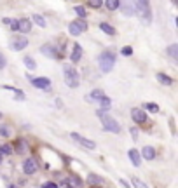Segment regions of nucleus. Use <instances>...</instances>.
<instances>
[{
	"instance_id": "5701e85b",
	"label": "nucleus",
	"mask_w": 178,
	"mask_h": 188,
	"mask_svg": "<svg viewBox=\"0 0 178 188\" xmlns=\"http://www.w3.org/2000/svg\"><path fill=\"white\" fill-rule=\"evenodd\" d=\"M168 54H169L173 59L178 58V45H176V44H173V45H169V47H168Z\"/></svg>"
},
{
	"instance_id": "cd10ccee",
	"label": "nucleus",
	"mask_w": 178,
	"mask_h": 188,
	"mask_svg": "<svg viewBox=\"0 0 178 188\" xmlns=\"http://www.w3.org/2000/svg\"><path fill=\"white\" fill-rule=\"evenodd\" d=\"M0 136H4V138H9L11 136V129L4 125V124H0Z\"/></svg>"
},
{
	"instance_id": "423d86ee",
	"label": "nucleus",
	"mask_w": 178,
	"mask_h": 188,
	"mask_svg": "<svg viewBox=\"0 0 178 188\" xmlns=\"http://www.w3.org/2000/svg\"><path fill=\"white\" fill-rule=\"evenodd\" d=\"M70 136H72V140H75L79 145L86 146L87 150H94V148H96V143H94V141L87 140V138H84V136H81V134H77V132H70Z\"/></svg>"
},
{
	"instance_id": "a211bd4d",
	"label": "nucleus",
	"mask_w": 178,
	"mask_h": 188,
	"mask_svg": "<svg viewBox=\"0 0 178 188\" xmlns=\"http://www.w3.org/2000/svg\"><path fill=\"white\" fill-rule=\"evenodd\" d=\"M40 52H44V56H47V58H54V47H51L49 44L40 47Z\"/></svg>"
},
{
	"instance_id": "f257e3e1",
	"label": "nucleus",
	"mask_w": 178,
	"mask_h": 188,
	"mask_svg": "<svg viewBox=\"0 0 178 188\" xmlns=\"http://www.w3.org/2000/svg\"><path fill=\"white\" fill-rule=\"evenodd\" d=\"M63 75H65V82L68 87H72V89L79 87L81 77H79V73H77V70L73 66H63Z\"/></svg>"
},
{
	"instance_id": "393cba45",
	"label": "nucleus",
	"mask_w": 178,
	"mask_h": 188,
	"mask_svg": "<svg viewBox=\"0 0 178 188\" xmlns=\"http://www.w3.org/2000/svg\"><path fill=\"white\" fill-rule=\"evenodd\" d=\"M23 61H25V65H26V68L28 70H33V68H35V61H33V58H30V56H25V59H23Z\"/></svg>"
},
{
	"instance_id": "39448f33",
	"label": "nucleus",
	"mask_w": 178,
	"mask_h": 188,
	"mask_svg": "<svg viewBox=\"0 0 178 188\" xmlns=\"http://www.w3.org/2000/svg\"><path fill=\"white\" fill-rule=\"evenodd\" d=\"M87 30V23L84 21V19H75V21H72L70 25H68V32H70V35H73V37H77V35H81L82 32H86Z\"/></svg>"
},
{
	"instance_id": "4c0bfd02",
	"label": "nucleus",
	"mask_w": 178,
	"mask_h": 188,
	"mask_svg": "<svg viewBox=\"0 0 178 188\" xmlns=\"http://www.w3.org/2000/svg\"><path fill=\"white\" fill-rule=\"evenodd\" d=\"M0 162H2V157H0Z\"/></svg>"
},
{
	"instance_id": "4468645a",
	"label": "nucleus",
	"mask_w": 178,
	"mask_h": 188,
	"mask_svg": "<svg viewBox=\"0 0 178 188\" xmlns=\"http://www.w3.org/2000/svg\"><path fill=\"white\" fill-rule=\"evenodd\" d=\"M82 56V47L79 45V44H73V52H72V61L73 63H77L79 59H81Z\"/></svg>"
},
{
	"instance_id": "6ab92c4d",
	"label": "nucleus",
	"mask_w": 178,
	"mask_h": 188,
	"mask_svg": "<svg viewBox=\"0 0 178 188\" xmlns=\"http://www.w3.org/2000/svg\"><path fill=\"white\" fill-rule=\"evenodd\" d=\"M157 80L161 82V84H164V86H171L173 84V79L171 77L164 75V73H157Z\"/></svg>"
},
{
	"instance_id": "6e6552de",
	"label": "nucleus",
	"mask_w": 178,
	"mask_h": 188,
	"mask_svg": "<svg viewBox=\"0 0 178 188\" xmlns=\"http://www.w3.org/2000/svg\"><path fill=\"white\" fill-rule=\"evenodd\" d=\"M65 185L68 188H82V179L75 174H68L65 179Z\"/></svg>"
},
{
	"instance_id": "dca6fc26",
	"label": "nucleus",
	"mask_w": 178,
	"mask_h": 188,
	"mask_svg": "<svg viewBox=\"0 0 178 188\" xmlns=\"http://www.w3.org/2000/svg\"><path fill=\"white\" fill-rule=\"evenodd\" d=\"M110 105H112V101H110V98H108V96H103L101 99H100L101 112H108V110H110Z\"/></svg>"
},
{
	"instance_id": "bb28decb",
	"label": "nucleus",
	"mask_w": 178,
	"mask_h": 188,
	"mask_svg": "<svg viewBox=\"0 0 178 188\" xmlns=\"http://www.w3.org/2000/svg\"><path fill=\"white\" fill-rule=\"evenodd\" d=\"M73 11H75V14H77L79 17H82V19H84V17H86V14H87L86 9H84L82 6H75V7H73Z\"/></svg>"
},
{
	"instance_id": "412c9836",
	"label": "nucleus",
	"mask_w": 178,
	"mask_h": 188,
	"mask_svg": "<svg viewBox=\"0 0 178 188\" xmlns=\"http://www.w3.org/2000/svg\"><path fill=\"white\" fill-rule=\"evenodd\" d=\"M105 96V92L101 91V89H94V91L91 92V96H89V99H94V101H100L101 98Z\"/></svg>"
},
{
	"instance_id": "f704fd0d",
	"label": "nucleus",
	"mask_w": 178,
	"mask_h": 188,
	"mask_svg": "<svg viewBox=\"0 0 178 188\" xmlns=\"http://www.w3.org/2000/svg\"><path fill=\"white\" fill-rule=\"evenodd\" d=\"M6 66V58H4V54L0 52V68H4Z\"/></svg>"
},
{
	"instance_id": "f3484780",
	"label": "nucleus",
	"mask_w": 178,
	"mask_h": 188,
	"mask_svg": "<svg viewBox=\"0 0 178 188\" xmlns=\"http://www.w3.org/2000/svg\"><path fill=\"white\" fill-rule=\"evenodd\" d=\"M105 6H107L108 11H117L119 7H121V0H107Z\"/></svg>"
},
{
	"instance_id": "7c9ffc66",
	"label": "nucleus",
	"mask_w": 178,
	"mask_h": 188,
	"mask_svg": "<svg viewBox=\"0 0 178 188\" xmlns=\"http://www.w3.org/2000/svg\"><path fill=\"white\" fill-rule=\"evenodd\" d=\"M101 181H103V179L100 176H94V174H91V176H89V183H91V185H100Z\"/></svg>"
},
{
	"instance_id": "b1692460",
	"label": "nucleus",
	"mask_w": 178,
	"mask_h": 188,
	"mask_svg": "<svg viewBox=\"0 0 178 188\" xmlns=\"http://www.w3.org/2000/svg\"><path fill=\"white\" fill-rule=\"evenodd\" d=\"M100 28H101L105 33H108V35H115V30H113V26H110L108 23H101V25H100Z\"/></svg>"
},
{
	"instance_id": "4be33fe9",
	"label": "nucleus",
	"mask_w": 178,
	"mask_h": 188,
	"mask_svg": "<svg viewBox=\"0 0 178 188\" xmlns=\"http://www.w3.org/2000/svg\"><path fill=\"white\" fill-rule=\"evenodd\" d=\"M4 23L11 30H18V19H14V17H4Z\"/></svg>"
},
{
	"instance_id": "f03ea898",
	"label": "nucleus",
	"mask_w": 178,
	"mask_h": 188,
	"mask_svg": "<svg viewBox=\"0 0 178 188\" xmlns=\"http://www.w3.org/2000/svg\"><path fill=\"white\" fill-rule=\"evenodd\" d=\"M98 63H100V68H101V71L108 73V71H112L113 65H115V56H113V52H110V51H105V52L100 54V59H98Z\"/></svg>"
},
{
	"instance_id": "9d476101",
	"label": "nucleus",
	"mask_w": 178,
	"mask_h": 188,
	"mask_svg": "<svg viewBox=\"0 0 178 188\" xmlns=\"http://www.w3.org/2000/svg\"><path fill=\"white\" fill-rule=\"evenodd\" d=\"M26 45H28V38L16 37L14 40H12V44H11V49H12V51H23Z\"/></svg>"
},
{
	"instance_id": "c85d7f7f",
	"label": "nucleus",
	"mask_w": 178,
	"mask_h": 188,
	"mask_svg": "<svg viewBox=\"0 0 178 188\" xmlns=\"http://www.w3.org/2000/svg\"><path fill=\"white\" fill-rule=\"evenodd\" d=\"M0 153H4V155H11V153H12V146L11 145H2V146H0Z\"/></svg>"
},
{
	"instance_id": "9b49d317",
	"label": "nucleus",
	"mask_w": 178,
	"mask_h": 188,
	"mask_svg": "<svg viewBox=\"0 0 178 188\" xmlns=\"http://www.w3.org/2000/svg\"><path fill=\"white\" fill-rule=\"evenodd\" d=\"M37 162L33 160V159H26V160L23 162V172L25 174H33V172L37 171Z\"/></svg>"
},
{
	"instance_id": "473e14b6",
	"label": "nucleus",
	"mask_w": 178,
	"mask_h": 188,
	"mask_svg": "<svg viewBox=\"0 0 178 188\" xmlns=\"http://www.w3.org/2000/svg\"><path fill=\"white\" fill-rule=\"evenodd\" d=\"M121 52H122V56H131V54H133V49H131L129 45H126V47H122Z\"/></svg>"
},
{
	"instance_id": "a878e982",
	"label": "nucleus",
	"mask_w": 178,
	"mask_h": 188,
	"mask_svg": "<svg viewBox=\"0 0 178 188\" xmlns=\"http://www.w3.org/2000/svg\"><path fill=\"white\" fill-rule=\"evenodd\" d=\"M33 21L37 23L38 26H47V23H45V19H44V16H40V14H35V16H33Z\"/></svg>"
},
{
	"instance_id": "20e7f679",
	"label": "nucleus",
	"mask_w": 178,
	"mask_h": 188,
	"mask_svg": "<svg viewBox=\"0 0 178 188\" xmlns=\"http://www.w3.org/2000/svg\"><path fill=\"white\" fill-rule=\"evenodd\" d=\"M135 9L138 11V14L143 17V21H145V23L150 21L152 16H150V6H148V0H136Z\"/></svg>"
},
{
	"instance_id": "aec40b11",
	"label": "nucleus",
	"mask_w": 178,
	"mask_h": 188,
	"mask_svg": "<svg viewBox=\"0 0 178 188\" xmlns=\"http://www.w3.org/2000/svg\"><path fill=\"white\" fill-rule=\"evenodd\" d=\"M122 7H124V14H126V16H133V11H135V7L131 6V2L124 0V2H122Z\"/></svg>"
},
{
	"instance_id": "7ed1b4c3",
	"label": "nucleus",
	"mask_w": 178,
	"mask_h": 188,
	"mask_svg": "<svg viewBox=\"0 0 178 188\" xmlns=\"http://www.w3.org/2000/svg\"><path fill=\"white\" fill-rule=\"evenodd\" d=\"M100 117H101V122H103V129L108 131V132H121V125L117 124V120L112 117H108V115H105L103 112H100Z\"/></svg>"
},
{
	"instance_id": "2eb2a0df",
	"label": "nucleus",
	"mask_w": 178,
	"mask_h": 188,
	"mask_svg": "<svg viewBox=\"0 0 178 188\" xmlns=\"http://www.w3.org/2000/svg\"><path fill=\"white\" fill-rule=\"evenodd\" d=\"M129 159H131V162H133V166H136V167L141 164V157L136 150H129Z\"/></svg>"
},
{
	"instance_id": "0eeeda50",
	"label": "nucleus",
	"mask_w": 178,
	"mask_h": 188,
	"mask_svg": "<svg viewBox=\"0 0 178 188\" xmlns=\"http://www.w3.org/2000/svg\"><path fill=\"white\" fill-rule=\"evenodd\" d=\"M30 82L37 89H49L51 87V80H49L47 77H30Z\"/></svg>"
},
{
	"instance_id": "2f4dec72",
	"label": "nucleus",
	"mask_w": 178,
	"mask_h": 188,
	"mask_svg": "<svg viewBox=\"0 0 178 188\" xmlns=\"http://www.w3.org/2000/svg\"><path fill=\"white\" fill-rule=\"evenodd\" d=\"M87 4H89L91 7H94V9H100L103 2H101V0H87Z\"/></svg>"
},
{
	"instance_id": "e433bc0d",
	"label": "nucleus",
	"mask_w": 178,
	"mask_h": 188,
	"mask_svg": "<svg viewBox=\"0 0 178 188\" xmlns=\"http://www.w3.org/2000/svg\"><path fill=\"white\" fill-rule=\"evenodd\" d=\"M133 185H135V186H143V185H141L140 181H136V179H133Z\"/></svg>"
},
{
	"instance_id": "f8f14e48",
	"label": "nucleus",
	"mask_w": 178,
	"mask_h": 188,
	"mask_svg": "<svg viewBox=\"0 0 178 188\" xmlns=\"http://www.w3.org/2000/svg\"><path fill=\"white\" fill-rule=\"evenodd\" d=\"M18 30L21 33H28L30 30H32V23H30V19H18Z\"/></svg>"
},
{
	"instance_id": "c9c22d12",
	"label": "nucleus",
	"mask_w": 178,
	"mask_h": 188,
	"mask_svg": "<svg viewBox=\"0 0 178 188\" xmlns=\"http://www.w3.org/2000/svg\"><path fill=\"white\" fill-rule=\"evenodd\" d=\"M18 152H19V153H23V152H25V148H23V143H21V141L18 143Z\"/></svg>"
},
{
	"instance_id": "72a5a7b5",
	"label": "nucleus",
	"mask_w": 178,
	"mask_h": 188,
	"mask_svg": "<svg viewBox=\"0 0 178 188\" xmlns=\"http://www.w3.org/2000/svg\"><path fill=\"white\" fill-rule=\"evenodd\" d=\"M42 188H56V183H53V181L51 183H44Z\"/></svg>"
},
{
	"instance_id": "ddd939ff",
	"label": "nucleus",
	"mask_w": 178,
	"mask_h": 188,
	"mask_svg": "<svg viewBox=\"0 0 178 188\" xmlns=\"http://www.w3.org/2000/svg\"><path fill=\"white\" fill-rule=\"evenodd\" d=\"M141 155H143V159H147V160H152V159L156 157V150H154L152 146H145V148L141 150Z\"/></svg>"
},
{
	"instance_id": "1a4fd4ad",
	"label": "nucleus",
	"mask_w": 178,
	"mask_h": 188,
	"mask_svg": "<svg viewBox=\"0 0 178 188\" xmlns=\"http://www.w3.org/2000/svg\"><path fill=\"white\" fill-rule=\"evenodd\" d=\"M131 118L138 124H145L147 122V113L143 112V110H140V108H133V110H131Z\"/></svg>"
},
{
	"instance_id": "c756f323",
	"label": "nucleus",
	"mask_w": 178,
	"mask_h": 188,
	"mask_svg": "<svg viewBox=\"0 0 178 188\" xmlns=\"http://www.w3.org/2000/svg\"><path fill=\"white\" fill-rule=\"evenodd\" d=\"M145 108H147V110H150L152 113H157V112H159V106H157L156 103H145Z\"/></svg>"
}]
</instances>
